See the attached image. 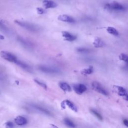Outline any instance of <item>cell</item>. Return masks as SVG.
<instances>
[{
    "mask_svg": "<svg viewBox=\"0 0 128 128\" xmlns=\"http://www.w3.org/2000/svg\"><path fill=\"white\" fill-rule=\"evenodd\" d=\"M15 23L20 26V27L33 33H38L41 30L40 27L30 23L20 21L19 20H15Z\"/></svg>",
    "mask_w": 128,
    "mask_h": 128,
    "instance_id": "6da1fadb",
    "label": "cell"
},
{
    "mask_svg": "<svg viewBox=\"0 0 128 128\" xmlns=\"http://www.w3.org/2000/svg\"><path fill=\"white\" fill-rule=\"evenodd\" d=\"M105 9L108 11H124L125 7L121 4L117 2H113L110 4H107L105 6Z\"/></svg>",
    "mask_w": 128,
    "mask_h": 128,
    "instance_id": "7a4b0ae2",
    "label": "cell"
},
{
    "mask_svg": "<svg viewBox=\"0 0 128 128\" xmlns=\"http://www.w3.org/2000/svg\"><path fill=\"white\" fill-rule=\"evenodd\" d=\"M0 56L4 60L12 63H16L18 60L15 55L7 51H1L0 52Z\"/></svg>",
    "mask_w": 128,
    "mask_h": 128,
    "instance_id": "3957f363",
    "label": "cell"
},
{
    "mask_svg": "<svg viewBox=\"0 0 128 128\" xmlns=\"http://www.w3.org/2000/svg\"><path fill=\"white\" fill-rule=\"evenodd\" d=\"M38 68H39L40 71L46 74H58L60 73V71L59 69L50 66L41 65Z\"/></svg>",
    "mask_w": 128,
    "mask_h": 128,
    "instance_id": "277c9868",
    "label": "cell"
},
{
    "mask_svg": "<svg viewBox=\"0 0 128 128\" xmlns=\"http://www.w3.org/2000/svg\"><path fill=\"white\" fill-rule=\"evenodd\" d=\"M92 87L95 91L106 96L109 95V93H108V92L99 82L96 81L93 82L92 83Z\"/></svg>",
    "mask_w": 128,
    "mask_h": 128,
    "instance_id": "5b68a950",
    "label": "cell"
},
{
    "mask_svg": "<svg viewBox=\"0 0 128 128\" xmlns=\"http://www.w3.org/2000/svg\"><path fill=\"white\" fill-rule=\"evenodd\" d=\"M30 106L34 109H35V110H36L37 111L40 112L41 113L47 115V116H51L52 115V114H51V113L46 108L42 107L40 105H37V104H30Z\"/></svg>",
    "mask_w": 128,
    "mask_h": 128,
    "instance_id": "8992f818",
    "label": "cell"
},
{
    "mask_svg": "<svg viewBox=\"0 0 128 128\" xmlns=\"http://www.w3.org/2000/svg\"><path fill=\"white\" fill-rule=\"evenodd\" d=\"M73 88L75 92L79 95H81L87 90V87L82 84H75L73 86Z\"/></svg>",
    "mask_w": 128,
    "mask_h": 128,
    "instance_id": "52a82bcc",
    "label": "cell"
},
{
    "mask_svg": "<svg viewBox=\"0 0 128 128\" xmlns=\"http://www.w3.org/2000/svg\"><path fill=\"white\" fill-rule=\"evenodd\" d=\"M113 88L115 92L121 97H124L126 95L128 94L126 90L121 86H114Z\"/></svg>",
    "mask_w": 128,
    "mask_h": 128,
    "instance_id": "ba28073f",
    "label": "cell"
},
{
    "mask_svg": "<svg viewBox=\"0 0 128 128\" xmlns=\"http://www.w3.org/2000/svg\"><path fill=\"white\" fill-rule=\"evenodd\" d=\"M62 36L64 38V40L69 42H73L76 40L77 37L76 36L68 32L64 31L62 32Z\"/></svg>",
    "mask_w": 128,
    "mask_h": 128,
    "instance_id": "9c48e42d",
    "label": "cell"
},
{
    "mask_svg": "<svg viewBox=\"0 0 128 128\" xmlns=\"http://www.w3.org/2000/svg\"><path fill=\"white\" fill-rule=\"evenodd\" d=\"M17 40L19 42V43L23 46V47H25L27 49H31L33 47V44L32 43H31L28 40L24 39V38L18 37L17 38Z\"/></svg>",
    "mask_w": 128,
    "mask_h": 128,
    "instance_id": "30bf717a",
    "label": "cell"
},
{
    "mask_svg": "<svg viewBox=\"0 0 128 128\" xmlns=\"http://www.w3.org/2000/svg\"><path fill=\"white\" fill-rule=\"evenodd\" d=\"M15 63L18 66H19V67H20L24 70L27 71L29 72H30V73L32 72L33 70H32V67L30 66H29L28 64L24 62H22L21 61H20L19 60H18Z\"/></svg>",
    "mask_w": 128,
    "mask_h": 128,
    "instance_id": "8fae6325",
    "label": "cell"
},
{
    "mask_svg": "<svg viewBox=\"0 0 128 128\" xmlns=\"http://www.w3.org/2000/svg\"><path fill=\"white\" fill-rule=\"evenodd\" d=\"M58 19L61 21L69 23H74L75 22V20L73 17L67 15H60L58 17Z\"/></svg>",
    "mask_w": 128,
    "mask_h": 128,
    "instance_id": "7c38bea8",
    "label": "cell"
},
{
    "mask_svg": "<svg viewBox=\"0 0 128 128\" xmlns=\"http://www.w3.org/2000/svg\"><path fill=\"white\" fill-rule=\"evenodd\" d=\"M43 5L46 9L55 8L57 7V4L52 0H44L43 2Z\"/></svg>",
    "mask_w": 128,
    "mask_h": 128,
    "instance_id": "4fadbf2b",
    "label": "cell"
},
{
    "mask_svg": "<svg viewBox=\"0 0 128 128\" xmlns=\"http://www.w3.org/2000/svg\"><path fill=\"white\" fill-rule=\"evenodd\" d=\"M15 123L19 126H23L27 123V120L22 116H18L15 119Z\"/></svg>",
    "mask_w": 128,
    "mask_h": 128,
    "instance_id": "5bb4252c",
    "label": "cell"
},
{
    "mask_svg": "<svg viewBox=\"0 0 128 128\" xmlns=\"http://www.w3.org/2000/svg\"><path fill=\"white\" fill-rule=\"evenodd\" d=\"M105 44L104 42L100 38L96 37L95 38L94 42H93V45L96 48H101L103 47L104 46Z\"/></svg>",
    "mask_w": 128,
    "mask_h": 128,
    "instance_id": "9a60e30c",
    "label": "cell"
},
{
    "mask_svg": "<svg viewBox=\"0 0 128 128\" xmlns=\"http://www.w3.org/2000/svg\"><path fill=\"white\" fill-rule=\"evenodd\" d=\"M59 86L61 89L65 92H71V88L70 85L65 82H61L59 83Z\"/></svg>",
    "mask_w": 128,
    "mask_h": 128,
    "instance_id": "2e32d148",
    "label": "cell"
},
{
    "mask_svg": "<svg viewBox=\"0 0 128 128\" xmlns=\"http://www.w3.org/2000/svg\"><path fill=\"white\" fill-rule=\"evenodd\" d=\"M107 31L110 34H111L115 36H118L119 35V32H118V31L116 29H115L114 28L112 27H108L107 29Z\"/></svg>",
    "mask_w": 128,
    "mask_h": 128,
    "instance_id": "e0dca14e",
    "label": "cell"
},
{
    "mask_svg": "<svg viewBox=\"0 0 128 128\" xmlns=\"http://www.w3.org/2000/svg\"><path fill=\"white\" fill-rule=\"evenodd\" d=\"M65 103L66 105H67L71 110H72L73 111L77 112L78 111V109L77 107L75 106V105L74 104H73L72 102L69 101V100H66L65 101Z\"/></svg>",
    "mask_w": 128,
    "mask_h": 128,
    "instance_id": "ac0fdd59",
    "label": "cell"
},
{
    "mask_svg": "<svg viewBox=\"0 0 128 128\" xmlns=\"http://www.w3.org/2000/svg\"><path fill=\"white\" fill-rule=\"evenodd\" d=\"M93 72V67L92 66H90L89 68L84 69L81 71V73L83 75H90Z\"/></svg>",
    "mask_w": 128,
    "mask_h": 128,
    "instance_id": "d6986e66",
    "label": "cell"
},
{
    "mask_svg": "<svg viewBox=\"0 0 128 128\" xmlns=\"http://www.w3.org/2000/svg\"><path fill=\"white\" fill-rule=\"evenodd\" d=\"M64 122L65 124L69 128H75L76 127V125L71 120H70L69 119H65L64 120Z\"/></svg>",
    "mask_w": 128,
    "mask_h": 128,
    "instance_id": "ffe728a7",
    "label": "cell"
},
{
    "mask_svg": "<svg viewBox=\"0 0 128 128\" xmlns=\"http://www.w3.org/2000/svg\"><path fill=\"white\" fill-rule=\"evenodd\" d=\"M119 58L120 60L124 62L126 64L127 66L128 67V56L127 55L122 53L119 55Z\"/></svg>",
    "mask_w": 128,
    "mask_h": 128,
    "instance_id": "44dd1931",
    "label": "cell"
},
{
    "mask_svg": "<svg viewBox=\"0 0 128 128\" xmlns=\"http://www.w3.org/2000/svg\"><path fill=\"white\" fill-rule=\"evenodd\" d=\"M90 111L93 114V115H94L95 116L100 120V121H102L103 120V118H102L101 115L98 113L96 111H95V110L94 109H91L90 110Z\"/></svg>",
    "mask_w": 128,
    "mask_h": 128,
    "instance_id": "7402d4cb",
    "label": "cell"
},
{
    "mask_svg": "<svg viewBox=\"0 0 128 128\" xmlns=\"http://www.w3.org/2000/svg\"><path fill=\"white\" fill-rule=\"evenodd\" d=\"M34 81L37 84L40 85L41 87L43 88L44 89H45V90L47 89V86L46 84H45L44 83H43L39 80H37V79H35Z\"/></svg>",
    "mask_w": 128,
    "mask_h": 128,
    "instance_id": "603a6c76",
    "label": "cell"
},
{
    "mask_svg": "<svg viewBox=\"0 0 128 128\" xmlns=\"http://www.w3.org/2000/svg\"><path fill=\"white\" fill-rule=\"evenodd\" d=\"M0 28L3 30V31H5L6 32H8L9 31V28L1 21H0Z\"/></svg>",
    "mask_w": 128,
    "mask_h": 128,
    "instance_id": "cb8c5ba5",
    "label": "cell"
},
{
    "mask_svg": "<svg viewBox=\"0 0 128 128\" xmlns=\"http://www.w3.org/2000/svg\"><path fill=\"white\" fill-rule=\"evenodd\" d=\"M77 51L78 52H80V53H89V51H90V50L88 49H87V48H78L77 49Z\"/></svg>",
    "mask_w": 128,
    "mask_h": 128,
    "instance_id": "d4e9b609",
    "label": "cell"
},
{
    "mask_svg": "<svg viewBox=\"0 0 128 128\" xmlns=\"http://www.w3.org/2000/svg\"><path fill=\"white\" fill-rule=\"evenodd\" d=\"M36 10H37V13L39 15H43L46 13L45 10L41 8H37Z\"/></svg>",
    "mask_w": 128,
    "mask_h": 128,
    "instance_id": "484cf974",
    "label": "cell"
},
{
    "mask_svg": "<svg viewBox=\"0 0 128 128\" xmlns=\"http://www.w3.org/2000/svg\"><path fill=\"white\" fill-rule=\"evenodd\" d=\"M6 126L8 128H13L14 127V124L11 122H8L6 123Z\"/></svg>",
    "mask_w": 128,
    "mask_h": 128,
    "instance_id": "4316f807",
    "label": "cell"
},
{
    "mask_svg": "<svg viewBox=\"0 0 128 128\" xmlns=\"http://www.w3.org/2000/svg\"><path fill=\"white\" fill-rule=\"evenodd\" d=\"M123 123L127 127H128V120L127 119H124L123 120Z\"/></svg>",
    "mask_w": 128,
    "mask_h": 128,
    "instance_id": "83f0119b",
    "label": "cell"
},
{
    "mask_svg": "<svg viewBox=\"0 0 128 128\" xmlns=\"http://www.w3.org/2000/svg\"><path fill=\"white\" fill-rule=\"evenodd\" d=\"M123 98L124 100L128 101V94L127 95H126L124 97H123Z\"/></svg>",
    "mask_w": 128,
    "mask_h": 128,
    "instance_id": "f1b7e54d",
    "label": "cell"
},
{
    "mask_svg": "<svg viewBox=\"0 0 128 128\" xmlns=\"http://www.w3.org/2000/svg\"><path fill=\"white\" fill-rule=\"evenodd\" d=\"M0 39L4 40V39H5V37H4L3 36H2V35H0Z\"/></svg>",
    "mask_w": 128,
    "mask_h": 128,
    "instance_id": "f546056e",
    "label": "cell"
}]
</instances>
